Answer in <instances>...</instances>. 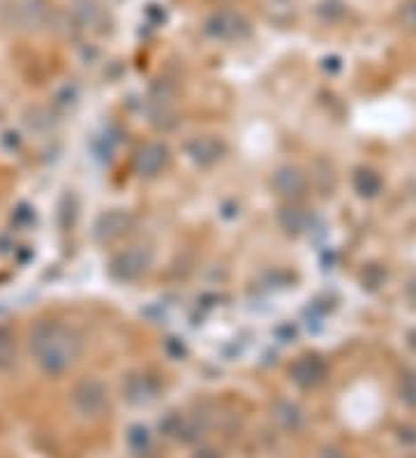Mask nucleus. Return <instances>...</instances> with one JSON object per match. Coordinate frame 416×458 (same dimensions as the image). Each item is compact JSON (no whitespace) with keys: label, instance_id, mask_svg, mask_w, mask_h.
<instances>
[{"label":"nucleus","instance_id":"39448f33","mask_svg":"<svg viewBox=\"0 0 416 458\" xmlns=\"http://www.w3.org/2000/svg\"><path fill=\"white\" fill-rule=\"evenodd\" d=\"M185 153L199 167H213L215 163L222 160V156L227 153V146L225 141L213 137V134H202V137H195V140L185 144Z\"/></svg>","mask_w":416,"mask_h":458},{"label":"nucleus","instance_id":"2eb2a0df","mask_svg":"<svg viewBox=\"0 0 416 458\" xmlns=\"http://www.w3.org/2000/svg\"><path fill=\"white\" fill-rule=\"evenodd\" d=\"M280 225H283L287 232H294V234L303 232L308 225V213L292 204V206H287V209L280 211Z\"/></svg>","mask_w":416,"mask_h":458},{"label":"nucleus","instance_id":"7ed1b4c3","mask_svg":"<svg viewBox=\"0 0 416 458\" xmlns=\"http://www.w3.org/2000/svg\"><path fill=\"white\" fill-rule=\"evenodd\" d=\"M150 264H153V250L146 245H130L111 257L109 276L118 283H137L148 273Z\"/></svg>","mask_w":416,"mask_h":458},{"label":"nucleus","instance_id":"6e6552de","mask_svg":"<svg viewBox=\"0 0 416 458\" xmlns=\"http://www.w3.org/2000/svg\"><path fill=\"white\" fill-rule=\"evenodd\" d=\"M72 398H75V406L84 414H98L107 406V389H104V384L100 380L86 377V380H81L76 384Z\"/></svg>","mask_w":416,"mask_h":458},{"label":"nucleus","instance_id":"a211bd4d","mask_svg":"<svg viewBox=\"0 0 416 458\" xmlns=\"http://www.w3.org/2000/svg\"><path fill=\"white\" fill-rule=\"evenodd\" d=\"M326 458H342V456L338 452H329V454H326Z\"/></svg>","mask_w":416,"mask_h":458},{"label":"nucleus","instance_id":"0eeeda50","mask_svg":"<svg viewBox=\"0 0 416 458\" xmlns=\"http://www.w3.org/2000/svg\"><path fill=\"white\" fill-rule=\"evenodd\" d=\"M72 14L81 28L92 30V33H107L111 26L109 12L100 5L98 0H75L72 3Z\"/></svg>","mask_w":416,"mask_h":458},{"label":"nucleus","instance_id":"f3484780","mask_svg":"<svg viewBox=\"0 0 416 458\" xmlns=\"http://www.w3.org/2000/svg\"><path fill=\"white\" fill-rule=\"evenodd\" d=\"M403 394H404V398L410 400V403H416V380H414V375H407L403 380Z\"/></svg>","mask_w":416,"mask_h":458},{"label":"nucleus","instance_id":"9d476101","mask_svg":"<svg viewBox=\"0 0 416 458\" xmlns=\"http://www.w3.org/2000/svg\"><path fill=\"white\" fill-rule=\"evenodd\" d=\"M324 377H326V364H324L319 357H312V354L300 357V359L292 366V380L303 389L317 387L319 382H324Z\"/></svg>","mask_w":416,"mask_h":458},{"label":"nucleus","instance_id":"423d86ee","mask_svg":"<svg viewBox=\"0 0 416 458\" xmlns=\"http://www.w3.org/2000/svg\"><path fill=\"white\" fill-rule=\"evenodd\" d=\"M130 227H132V215L127 211H107L95 222V238L100 244H114V241H118L130 232Z\"/></svg>","mask_w":416,"mask_h":458},{"label":"nucleus","instance_id":"ddd939ff","mask_svg":"<svg viewBox=\"0 0 416 458\" xmlns=\"http://www.w3.org/2000/svg\"><path fill=\"white\" fill-rule=\"evenodd\" d=\"M17 361V336L7 326H0V371H7Z\"/></svg>","mask_w":416,"mask_h":458},{"label":"nucleus","instance_id":"f8f14e48","mask_svg":"<svg viewBox=\"0 0 416 458\" xmlns=\"http://www.w3.org/2000/svg\"><path fill=\"white\" fill-rule=\"evenodd\" d=\"M125 394L127 398L137 400V403L148 400L156 394V382H153V377H148L146 373H132V375L127 377Z\"/></svg>","mask_w":416,"mask_h":458},{"label":"nucleus","instance_id":"9b49d317","mask_svg":"<svg viewBox=\"0 0 416 458\" xmlns=\"http://www.w3.org/2000/svg\"><path fill=\"white\" fill-rule=\"evenodd\" d=\"M306 176L300 174L299 169L294 167H283L276 176H273V188H276L277 195H283V197H300V195L306 192Z\"/></svg>","mask_w":416,"mask_h":458},{"label":"nucleus","instance_id":"f257e3e1","mask_svg":"<svg viewBox=\"0 0 416 458\" xmlns=\"http://www.w3.org/2000/svg\"><path fill=\"white\" fill-rule=\"evenodd\" d=\"M28 348L35 364L49 375H60L76 364L84 352V338L60 319H42L30 329Z\"/></svg>","mask_w":416,"mask_h":458},{"label":"nucleus","instance_id":"1a4fd4ad","mask_svg":"<svg viewBox=\"0 0 416 458\" xmlns=\"http://www.w3.org/2000/svg\"><path fill=\"white\" fill-rule=\"evenodd\" d=\"M169 163V151L164 144H157V141H150L144 144L134 156V169H137L141 176H156L160 174L162 169L167 167Z\"/></svg>","mask_w":416,"mask_h":458},{"label":"nucleus","instance_id":"4468645a","mask_svg":"<svg viewBox=\"0 0 416 458\" xmlns=\"http://www.w3.org/2000/svg\"><path fill=\"white\" fill-rule=\"evenodd\" d=\"M354 188H356L361 197H375L377 192L381 190V179L375 172H370V169H361L354 176Z\"/></svg>","mask_w":416,"mask_h":458},{"label":"nucleus","instance_id":"f03ea898","mask_svg":"<svg viewBox=\"0 0 416 458\" xmlns=\"http://www.w3.org/2000/svg\"><path fill=\"white\" fill-rule=\"evenodd\" d=\"M3 14L12 28L37 33L52 21V5L49 0H5Z\"/></svg>","mask_w":416,"mask_h":458},{"label":"nucleus","instance_id":"dca6fc26","mask_svg":"<svg viewBox=\"0 0 416 458\" xmlns=\"http://www.w3.org/2000/svg\"><path fill=\"white\" fill-rule=\"evenodd\" d=\"M400 21L410 30H416V0L404 3L403 10H400Z\"/></svg>","mask_w":416,"mask_h":458},{"label":"nucleus","instance_id":"20e7f679","mask_svg":"<svg viewBox=\"0 0 416 458\" xmlns=\"http://www.w3.org/2000/svg\"><path fill=\"white\" fill-rule=\"evenodd\" d=\"M208 37L220 42H238L243 37H248L250 24L238 12H231V10H220L213 12L206 19L204 24Z\"/></svg>","mask_w":416,"mask_h":458}]
</instances>
